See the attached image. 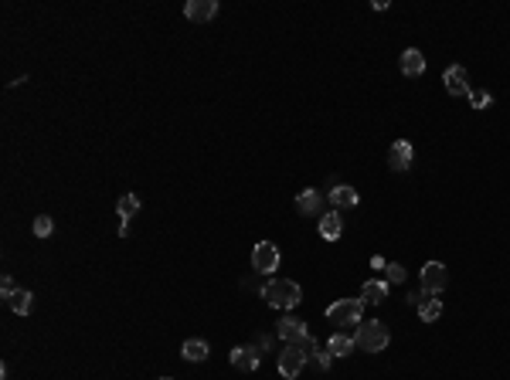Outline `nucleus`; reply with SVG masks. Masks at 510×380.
<instances>
[{
  "instance_id": "1",
  "label": "nucleus",
  "mask_w": 510,
  "mask_h": 380,
  "mask_svg": "<svg viewBox=\"0 0 510 380\" xmlns=\"http://www.w3.org/2000/svg\"><path fill=\"white\" fill-rule=\"evenodd\" d=\"M262 299L276 309H296L303 303V289L293 279H269L262 285Z\"/></svg>"
},
{
  "instance_id": "2",
  "label": "nucleus",
  "mask_w": 510,
  "mask_h": 380,
  "mask_svg": "<svg viewBox=\"0 0 510 380\" xmlns=\"http://www.w3.org/2000/svg\"><path fill=\"white\" fill-rule=\"evenodd\" d=\"M360 312H364L360 299H337L327 309V319H330V326H337V333H347L351 326H360Z\"/></svg>"
},
{
  "instance_id": "3",
  "label": "nucleus",
  "mask_w": 510,
  "mask_h": 380,
  "mask_svg": "<svg viewBox=\"0 0 510 380\" xmlns=\"http://www.w3.org/2000/svg\"><path fill=\"white\" fill-rule=\"evenodd\" d=\"M357 347L364 350V354H381L384 347L391 343V333H388V326L384 323H378V319H371V323H360L357 326Z\"/></svg>"
},
{
  "instance_id": "4",
  "label": "nucleus",
  "mask_w": 510,
  "mask_h": 380,
  "mask_svg": "<svg viewBox=\"0 0 510 380\" xmlns=\"http://www.w3.org/2000/svg\"><path fill=\"white\" fill-rule=\"evenodd\" d=\"M442 82H446V92H449L453 99H469V92H473V85H469V72H466L462 65H449L446 75H442Z\"/></svg>"
},
{
  "instance_id": "5",
  "label": "nucleus",
  "mask_w": 510,
  "mask_h": 380,
  "mask_svg": "<svg viewBox=\"0 0 510 380\" xmlns=\"http://www.w3.org/2000/svg\"><path fill=\"white\" fill-rule=\"evenodd\" d=\"M446 285H449L446 265H442V261H425V268H422V292L439 296V292H446Z\"/></svg>"
},
{
  "instance_id": "6",
  "label": "nucleus",
  "mask_w": 510,
  "mask_h": 380,
  "mask_svg": "<svg viewBox=\"0 0 510 380\" xmlns=\"http://www.w3.org/2000/svg\"><path fill=\"white\" fill-rule=\"evenodd\" d=\"M252 268L262 272V275L276 272V268H279V248H276L272 241H258L252 248Z\"/></svg>"
},
{
  "instance_id": "7",
  "label": "nucleus",
  "mask_w": 510,
  "mask_h": 380,
  "mask_svg": "<svg viewBox=\"0 0 510 380\" xmlns=\"http://www.w3.org/2000/svg\"><path fill=\"white\" fill-rule=\"evenodd\" d=\"M303 367H306V354L300 350V347H293V343H289V347L279 354V374L286 380H296L300 374H303Z\"/></svg>"
},
{
  "instance_id": "8",
  "label": "nucleus",
  "mask_w": 510,
  "mask_h": 380,
  "mask_svg": "<svg viewBox=\"0 0 510 380\" xmlns=\"http://www.w3.org/2000/svg\"><path fill=\"white\" fill-rule=\"evenodd\" d=\"M276 333H279V340H286V347H289V343L300 347L306 336H309V333H306V323L296 319V316H282L279 323H276Z\"/></svg>"
},
{
  "instance_id": "9",
  "label": "nucleus",
  "mask_w": 510,
  "mask_h": 380,
  "mask_svg": "<svg viewBox=\"0 0 510 380\" xmlns=\"http://www.w3.org/2000/svg\"><path fill=\"white\" fill-rule=\"evenodd\" d=\"M411 156H415L411 143H408V139H395L391 150H388V167H391L395 174H405L408 167H411Z\"/></svg>"
},
{
  "instance_id": "10",
  "label": "nucleus",
  "mask_w": 510,
  "mask_h": 380,
  "mask_svg": "<svg viewBox=\"0 0 510 380\" xmlns=\"http://www.w3.org/2000/svg\"><path fill=\"white\" fill-rule=\"evenodd\" d=\"M214 14H218V0H187V3H184V17L194 21V24L211 21Z\"/></svg>"
},
{
  "instance_id": "11",
  "label": "nucleus",
  "mask_w": 510,
  "mask_h": 380,
  "mask_svg": "<svg viewBox=\"0 0 510 380\" xmlns=\"http://www.w3.org/2000/svg\"><path fill=\"white\" fill-rule=\"evenodd\" d=\"M296 211L306 214V218L323 214V197H320V190H316V187H306V190H300V197H296Z\"/></svg>"
},
{
  "instance_id": "12",
  "label": "nucleus",
  "mask_w": 510,
  "mask_h": 380,
  "mask_svg": "<svg viewBox=\"0 0 510 380\" xmlns=\"http://www.w3.org/2000/svg\"><path fill=\"white\" fill-rule=\"evenodd\" d=\"M228 360H231V367H235V370L252 374L255 367H258V347H235Z\"/></svg>"
},
{
  "instance_id": "13",
  "label": "nucleus",
  "mask_w": 510,
  "mask_h": 380,
  "mask_svg": "<svg viewBox=\"0 0 510 380\" xmlns=\"http://www.w3.org/2000/svg\"><path fill=\"white\" fill-rule=\"evenodd\" d=\"M402 75H408V78H418L422 72H425V54L418 48H405L402 51Z\"/></svg>"
},
{
  "instance_id": "14",
  "label": "nucleus",
  "mask_w": 510,
  "mask_h": 380,
  "mask_svg": "<svg viewBox=\"0 0 510 380\" xmlns=\"http://www.w3.org/2000/svg\"><path fill=\"white\" fill-rule=\"evenodd\" d=\"M384 299H388V282L384 279H371L360 285V303L364 305H378Z\"/></svg>"
},
{
  "instance_id": "15",
  "label": "nucleus",
  "mask_w": 510,
  "mask_h": 380,
  "mask_svg": "<svg viewBox=\"0 0 510 380\" xmlns=\"http://www.w3.org/2000/svg\"><path fill=\"white\" fill-rule=\"evenodd\" d=\"M340 234H344V218H340L337 211H323V214H320V238L337 241Z\"/></svg>"
},
{
  "instance_id": "16",
  "label": "nucleus",
  "mask_w": 510,
  "mask_h": 380,
  "mask_svg": "<svg viewBox=\"0 0 510 380\" xmlns=\"http://www.w3.org/2000/svg\"><path fill=\"white\" fill-rule=\"evenodd\" d=\"M330 204L337 207V211H344V207H357L360 204V194H357L351 183H337L330 190Z\"/></svg>"
},
{
  "instance_id": "17",
  "label": "nucleus",
  "mask_w": 510,
  "mask_h": 380,
  "mask_svg": "<svg viewBox=\"0 0 510 380\" xmlns=\"http://www.w3.org/2000/svg\"><path fill=\"white\" fill-rule=\"evenodd\" d=\"M354 347H357V340L351 333H333L330 340H327V350H330L333 356H351Z\"/></svg>"
},
{
  "instance_id": "18",
  "label": "nucleus",
  "mask_w": 510,
  "mask_h": 380,
  "mask_svg": "<svg viewBox=\"0 0 510 380\" xmlns=\"http://www.w3.org/2000/svg\"><path fill=\"white\" fill-rule=\"evenodd\" d=\"M418 309V316H422V323H435L439 316H442V299H435L429 292H422V303L415 305Z\"/></svg>"
},
{
  "instance_id": "19",
  "label": "nucleus",
  "mask_w": 510,
  "mask_h": 380,
  "mask_svg": "<svg viewBox=\"0 0 510 380\" xmlns=\"http://www.w3.org/2000/svg\"><path fill=\"white\" fill-rule=\"evenodd\" d=\"M180 356L191 360V363H201V360H207V343H204V340H184Z\"/></svg>"
},
{
  "instance_id": "20",
  "label": "nucleus",
  "mask_w": 510,
  "mask_h": 380,
  "mask_svg": "<svg viewBox=\"0 0 510 380\" xmlns=\"http://www.w3.org/2000/svg\"><path fill=\"white\" fill-rule=\"evenodd\" d=\"M31 299H34V296H31V289H17V292L7 299V305H10L17 316H27V312H31Z\"/></svg>"
},
{
  "instance_id": "21",
  "label": "nucleus",
  "mask_w": 510,
  "mask_h": 380,
  "mask_svg": "<svg viewBox=\"0 0 510 380\" xmlns=\"http://www.w3.org/2000/svg\"><path fill=\"white\" fill-rule=\"evenodd\" d=\"M136 211H140V197H136V194H123V197L116 201V214H119L123 221H129Z\"/></svg>"
},
{
  "instance_id": "22",
  "label": "nucleus",
  "mask_w": 510,
  "mask_h": 380,
  "mask_svg": "<svg viewBox=\"0 0 510 380\" xmlns=\"http://www.w3.org/2000/svg\"><path fill=\"white\" fill-rule=\"evenodd\" d=\"M306 360H309V363H316L320 370H330L333 354H330V350H327V347H320V343H316V347H313V354L306 356Z\"/></svg>"
},
{
  "instance_id": "23",
  "label": "nucleus",
  "mask_w": 510,
  "mask_h": 380,
  "mask_svg": "<svg viewBox=\"0 0 510 380\" xmlns=\"http://www.w3.org/2000/svg\"><path fill=\"white\" fill-rule=\"evenodd\" d=\"M384 272H388L384 282H391V285H402V282H405V265H398V261H388Z\"/></svg>"
},
{
  "instance_id": "24",
  "label": "nucleus",
  "mask_w": 510,
  "mask_h": 380,
  "mask_svg": "<svg viewBox=\"0 0 510 380\" xmlns=\"http://www.w3.org/2000/svg\"><path fill=\"white\" fill-rule=\"evenodd\" d=\"M51 231H54V221H51L48 214H38L34 218V234L38 238H51Z\"/></svg>"
},
{
  "instance_id": "25",
  "label": "nucleus",
  "mask_w": 510,
  "mask_h": 380,
  "mask_svg": "<svg viewBox=\"0 0 510 380\" xmlns=\"http://www.w3.org/2000/svg\"><path fill=\"white\" fill-rule=\"evenodd\" d=\"M490 102H493V96H490L486 89H473V92H469V105H473V109H480V112H483Z\"/></svg>"
},
{
  "instance_id": "26",
  "label": "nucleus",
  "mask_w": 510,
  "mask_h": 380,
  "mask_svg": "<svg viewBox=\"0 0 510 380\" xmlns=\"http://www.w3.org/2000/svg\"><path fill=\"white\" fill-rule=\"evenodd\" d=\"M14 292H17V289H14V279H10V275H3V282H0V296H3V299H10Z\"/></svg>"
},
{
  "instance_id": "27",
  "label": "nucleus",
  "mask_w": 510,
  "mask_h": 380,
  "mask_svg": "<svg viewBox=\"0 0 510 380\" xmlns=\"http://www.w3.org/2000/svg\"><path fill=\"white\" fill-rule=\"evenodd\" d=\"M384 265H388V261H384L381 254H374V258H371V268H374V272H384Z\"/></svg>"
},
{
  "instance_id": "28",
  "label": "nucleus",
  "mask_w": 510,
  "mask_h": 380,
  "mask_svg": "<svg viewBox=\"0 0 510 380\" xmlns=\"http://www.w3.org/2000/svg\"><path fill=\"white\" fill-rule=\"evenodd\" d=\"M160 380H170V377H160Z\"/></svg>"
}]
</instances>
